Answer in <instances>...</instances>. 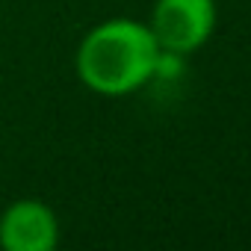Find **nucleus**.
Segmentation results:
<instances>
[{
    "label": "nucleus",
    "mask_w": 251,
    "mask_h": 251,
    "mask_svg": "<svg viewBox=\"0 0 251 251\" xmlns=\"http://www.w3.org/2000/svg\"><path fill=\"white\" fill-rule=\"evenodd\" d=\"M163 48L148 21L106 18L77 45V80L100 98H127L145 89L160 71Z\"/></svg>",
    "instance_id": "1"
},
{
    "label": "nucleus",
    "mask_w": 251,
    "mask_h": 251,
    "mask_svg": "<svg viewBox=\"0 0 251 251\" xmlns=\"http://www.w3.org/2000/svg\"><path fill=\"white\" fill-rule=\"evenodd\" d=\"M216 21V0H154L148 27L166 53L189 56L213 39Z\"/></svg>",
    "instance_id": "2"
},
{
    "label": "nucleus",
    "mask_w": 251,
    "mask_h": 251,
    "mask_svg": "<svg viewBox=\"0 0 251 251\" xmlns=\"http://www.w3.org/2000/svg\"><path fill=\"white\" fill-rule=\"evenodd\" d=\"M59 242V219L39 198H18L0 213L3 251H53Z\"/></svg>",
    "instance_id": "3"
}]
</instances>
